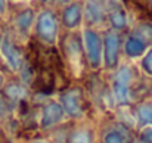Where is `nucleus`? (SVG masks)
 Returning <instances> with one entry per match:
<instances>
[{"mask_svg":"<svg viewBox=\"0 0 152 143\" xmlns=\"http://www.w3.org/2000/svg\"><path fill=\"white\" fill-rule=\"evenodd\" d=\"M145 87V81H139L132 66L120 68L112 78V95L120 105H126L139 99V92Z\"/></svg>","mask_w":152,"mask_h":143,"instance_id":"1","label":"nucleus"},{"mask_svg":"<svg viewBox=\"0 0 152 143\" xmlns=\"http://www.w3.org/2000/svg\"><path fill=\"white\" fill-rule=\"evenodd\" d=\"M62 47L65 52V58L68 61V65L75 74H80L84 66V50L81 46L80 36L77 34H68L62 40Z\"/></svg>","mask_w":152,"mask_h":143,"instance_id":"2","label":"nucleus"},{"mask_svg":"<svg viewBox=\"0 0 152 143\" xmlns=\"http://www.w3.org/2000/svg\"><path fill=\"white\" fill-rule=\"evenodd\" d=\"M36 31H37V36L42 42H45L48 45L55 43L56 34H58V21H56V16L50 10H43L39 15Z\"/></svg>","mask_w":152,"mask_h":143,"instance_id":"3","label":"nucleus"},{"mask_svg":"<svg viewBox=\"0 0 152 143\" xmlns=\"http://www.w3.org/2000/svg\"><path fill=\"white\" fill-rule=\"evenodd\" d=\"M84 53L92 68H99L102 63V40L99 34L93 30H86L83 33Z\"/></svg>","mask_w":152,"mask_h":143,"instance_id":"4","label":"nucleus"},{"mask_svg":"<svg viewBox=\"0 0 152 143\" xmlns=\"http://www.w3.org/2000/svg\"><path fill=\"white\" fill-rule=\"evenodd\" d=\"M62 109L72 118H80L84 114V100L80 89H69L61 95Z\"/></svg>","mask_w":152,"mask_h":143,"instance_id":"5","label":"nucleus"},{"mask_svg":"<svg viewBox=\"0 0 152 143\" xmlns=\"http://www.w3.org/2000/svg\"><path fill=\"white\" fill-rule=\"evenodd\" d=\"M121 40L115 31H108L103 39V61L108 69H115L120 56Z\"/></svg>","mask_w":152,"mask_h":143,"instance_id":"6","label":"nucleus"},{"mask_svg":"<svg viewBox=\"0 0 152 143\" xmlns=\"http://www.w3.org/2000/svg\"><path fill=\"white\" fill-rule=\"evenodd\" d=\"M64 117V109L59 103L50 102L43 108V114H42V128L48 130L55 127Z\"/></svg>","mask_w":152,"mask_h":143,"instance_id":"7","label":"nucleus"},{"mask_svg":"<svg viewBox=\"0 0 152 143\" xmlns=\"http://www.w3.org/2000/svg\"><path fill=\"white\" fill-rule=\"evenodd\" d=\"M106 16L114 30H123L127 25V15L124 7L118 1H111L106 9Z\"/></svg>","mask_w":152,"mask_h":143,"instance_id":"8","label":"nucleus"},{"mask_svg":"<svg viewBox=\"0 0 152 143\" xmlns=\"http://www.w3.org/2000/svg\"><path fill=\"white\" fill-rule=\"evenodd\" d=\"M106 12L96 0H89L84 7V18L89 25H99L105 21Z\"/></svg>","mask_w":152,"mask_h":143,"instance_id":"9","label":"nucleus"},{"mask_svg":"<svg viewBox=\"0 0 152 143\" xmlns=\"http://www.w3.org/2000/svg\"><path fill=\"white\" fill-rule=\"evenodd\" d=\"M83 16V9L80 3H71L68 4L62 12V22L66 28H75L80 25Z\"/></svg>","mask_w":152,"mask_h":143,"instance_id":"10","label":"nucleus"},{"mask_svg":"<svg viewBox=\"0 0 152 143\" xmlns=\"http://www.w3.org/2000/svg\"><path fill=\"white\" fill-rule=\"evenodd\" d=\"M124 50H126L127 56H130V58H137V56H142V55L145 53L146 45H145L139 37H136L134 34H132V36L126 40Z\"/></svg>","mask_w":152,"mask_h":143,"instance_id":"11","label":"nucleus"},{"mask_svg":"<svg viewBox=\"0 0 152 143\" xmlns=\"http://www.w3.org/2000/svg\"><path fill=\"white\" fill-rule=\"evenodd\" d=\"M129 131L123 127H114L112 130L106 131L103 136V143H127Z\"/></svg>","mask_w":152,"mask_h":143,"instance_id":"12","label":"nucleus"},{"mask_svg":"<svg viewBox=\"0 0 152 143\" xmlns=\"http://www.w3.org/2000/svg\"><path fill=\"white\" fill-rule=\"evenodd\" d=\"M136 118L142 125H152V105H139L136 108Z\"/></svg>","mask_w":152,"mask_h":143,"instance_id":"13","label":"nucleus"},{"mask_svg":"<svg viewBox=\"0 0 152 143\" xmlns=\"http://www.w3.org/2000/svg\"><path fill=\"white\" fill-rule=\"evenodd\" d=\"M136 37H139L146 46L152 45V24H140L136 27L134 33H133Z\"/></svg>","mask_w":152,"mask_h":143,"instance_id":"14","label":"nucleus"},{"mask_svg":"<svg viewBox=\"0 0 152 143\" xmlns=\"http://www.w3.org/2000/svg\"><path fill=\"white\" fill-rule=\"evenodd\" d=\"M71 143H93V134L87 128H81L72 133Z\"/></svg>","mask_w":152,"mask_h":143,"instance_id":"15","label":"nucleus"},{"mask_svg":"<svg viewBox=\"0 0 152 143\" xmlns=\"http://www.w3.org/2000/svg\"><path fill=\"white\" fill-rule=\"evenodd\" d=\"M33 18H34L33 10L28 9V10L22 12V13L18 16V27H19V30H22V31H28L30 27H31V24H33Z\"/></svg>","mask_w":152,"mask_h":143,"instance_id":"16","label":"nucleus"},{"mask_svg":"<svg viewBox=\"0 0 152 143\" xmlns=\"http://www.w3.org/2000/svg\"><path fill=\"white\" fill-rule=\"evenodd\" d=\"M142 68L152 75V49L145 55V58L142 59Z\"/></svg>","mask_w":152,"mask_h":143,"instance_id":"17","label":"nucleus"},{"mask_svg":"<svg viewBox=\"0 0 152 143\" xmlns=\"http://www.w3.org/2000/svg\"><path fill=\"white\" fill-rule=\"evenodd\" d=\"M140 140L145 143H152V128H145L142 133H140Z\"/></svg>","mask_w":152,"mask_h":143,"instance_id":"18","label":"nucleus"},{"mask_svg":"<svg viewBox=\"0 0 152 143\" xmlns=\"http://www.w3.org/2000/svg\"><path fill=\"white\" fill-rule=\"evenodd\" d=\"M34 143H46V142H43V140H39V142H34Z\"/></svg>","mask_w":152,"mask_h":143,"instance_id":"19","label":"nucleus"},{"mask_svg":"<svg viewBox=\"0 0 152 143\" xmlns=\"http://www.w3.org/2000/svg\"><path fill=\"white\" fill-rule=\"evenodd\" d=\"M40 1H45V3H48V1H50V0H40Z\"/></svg>","mask_w":152,"mask_h":143,"instance_id":"20","label":"nucleus"},{"mask_svg":"<svg viewBox=\"0 0 152 143\" xmlns=\"http://www.w3.org/2000/svg\"><path fill=\"white\" fill-rule=\"evenodd\" d=\"M61 1H64V3H66V1H71V0H61Z\"/></svg>","mask_w":152,"mask_h":143,"instance_id":"21","label":"nucleus"},{"mask_svg":"<svg viewBox=\"0 0 152 143\" xmlns=\"http://www.w3.org/2000/svg\"><path fill=\"white\" fill-rule=\"evenodd\" d=\"M149 4H151V9H152V0H149Z\"/></svg>","mask_w":152,"mask_h":143,"instance_id":"22","label":"nucleus"}]
</instances>
